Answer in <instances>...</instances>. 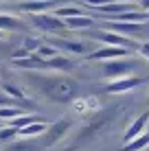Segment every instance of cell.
<instances>
[{
  "mask_svg": "<svg viewBox=\"0 0 149 151\" xmlns=\"http://www.w3.org/2000/svg\"><path fill=\"white\" fill-rule=\"evenodd\" d=\"M29 81L42 96L55 103H70L79 94V83L64 75H29Z\"/></svg>",
  "mask_w": 149,
  "mask_h": 151,
  "instance_id": "obj_1",
  "label": "cell"
},
{
  "mask_svg": "<svg viewBox=\"0 0 149 151\" xmlns=\"http://www.w3.org/2000/svg\"><path fill=\"white\" fill-rule=\"evenodd\" d=\"M121 112H123V105H112V107H107V110H99L94 116H90V121L86 123L83 127L77 132V136L73 138L70 149H81L83 145L99 140L103 134L110 132V127L116 123V118L121 116Z\"/></svg>",
  "mask_w": 149,
  "mask_h": 151,
  "instance_id": "obj_2",
  "label": "cell"
},
{
  "mask_svg": "<svg viewBox=\"0 0 149 151\" xmlns=\"http://www.w3.org/2000/svg\"><path fill=\"white\" fill-rule=\"evenodd\" d=\"M70 129H73V118H61V121L48 125V129H46V134H44V140H42V147H53V145H57L59 140H64L68 136Z\"/></svg>",
  "mask_w": 149,
  "mask_h": 151,
  "instance_id": "obj_3",
  "label": "cell"
},
{
  "mask_svg": "<svg viewBox=\"0 0 149 151\" xmlns=\"http://www.w3.org/2000/svg\"><path fill=\"white\" fill-rule=\"evenodd\" d=\"M92 40L103 42V46H121V48H130V50H134V48L140 46V44H136L134 40H130L127 35L110 33V31H94V33H92Z\"/></svg>",
  "mask_w": 149,
  "mask_h": 151,
  "instance_id": "obj_4",
  "label": "cell"
},
{
  "mask_svg": "<svg viewBox=\"0 0 149 151\" xmlns=\"http://www.w3.org/2000/svg\"><path fill=\"white\" fill-rule=\"evenodd\" d=\"M136 68V61L134 59H112L103 64V75L112 77V79H121V77H127L132 70Z\"/></svg>",
  "mask_w": 149,
  "mask_h": 151,
  "instance_id": "obj_5",
  "label": "cell"
},
{
  "mask_svg": "<svg viewBox=\"0 0 149 151\" xmlns=\"http://www.w3.org/2000/svg\"><path fill=\"white\" fill-rule=\"evenodd\" d=\"M31 22L40 31H46V33H59V31L66 29L64 20L55 18L53 13H31Z\"/></svg>",
  "mask_w": 149,
  "mask_h": 151,
  "instance_id": "obj_6",
  "label": "cell"
},
{
  "mask_svg": "<svg viewBox=\"0 0 149 151\" xmlns=\"http://www.w3.org/2000/svg\"><path fill=\"white\" fill-rule=\"evenodd\" d=\"M125 57H132L130 48H121V46H101V48L92 50L88 55V59H92V61H112V59H125Z\"/></svg>",
  "mask_w": 149,
  "mask_h": 151,
  "instance_id": "obj_7",
  "label": "cell"
},
{
  "mask_svg": "<svg viewBox=\"0 0 149 151\" xmlns=\"http://www.w3.org/2000/svg\"><path fill=\"white\" fill-rule=\"evenodd\" d=\"M140 83H143L140 77H132V75H127V77H121V79H114L112 83H107V86H105V92H107V94H123V92H132V90H136Z\"/></svg>",
  "mask_w": 149,
  "mask_h": 151,
  "instance_id": "obj_8",
  "label": "cell"
},
{
  "mask_svg": "<svg viewBox=\"0 0 149 151\" xmlns=\"http://www.w3.org/2000/svg\"><path fill=\"white\" fill-rule=\"evenodd\" d=\"M99 110H101V105H99V99L96 96H79L73 101V112L79 114V116H86V114L94 116Z\"/></svg>",
  "mask_w": 149,
  "mask_h": 151,
  "instance_id": "obj_9",
  "label": "cell"
},
{
  "mask_svg": "<svg viewBox=\"0 0 149 151\" xmlns=\"http://www.w3.org/2000/svg\"><path fill=\"white\" fill-rule=\"evenodd\" d=\"M149 129V112H145V114H140V116H136L134 118V123L127 127V132H125V136H123V142H130V140H134V138H138L140 134H145Z\"/></svg>",
  "mask_w": 149,
  "mask_h": 151,
  "instance_id": "obj_10",
  "label": "cell"
},
{
  "mask_svg": "<svg viewBox=\"0 0 149 151\" xmlns=\"http://www.w3.org/2000/svg\"><path fill=\"white\" fill-rule=\"evenodd\" d=\"M50 46L53 48H64L73 55H83L88 50V44L86 42H73V40H64V37H57V40H50Z\"/></svg>",
  "mask_w": 149,
  "mask_h": 151,
  "instance_id": "obj_11",
  "label": "cell"
},
{
  "mask_svg": "<svg viewBox=\"0 0 149 151\" xmlns=\"http://www.w3.org/2000/svg\"><path fill=\"white\" fill-rule=\"evenodd\" d=\"M48 121H37V123H31L27 125V127H22V129H18V136L22 138V140H27V138H33V136H44L46 134V129H48Z\"/></svg>",
  "mask_w": 149,
  "mask_h": 151,
  "instance_id": "obj_12",
  "label": "cell"
},
{
  "mask_svg": "<svg viewBox=\"0 0 149 151\" xmlns=\"http://www.w3.org/2000/svg\"><path fill=\"white\" fill-rule=\"evenodd\" d=\"M53 15L59 20H68V18H77V15H88L81 7L77 4H59V7L53 9Z\"/></svg>",
  "mask_w": 149,
  "mask_h": 151,
  "instance_id": "obj_13",
  "label": "cell"
},
{
  "mask_svg": "<svg viewBox=\"0 0 149 151\" xmlns=\"http://www.w3.org/2000/svg\"><path fill=\"white\" fill-rule=\"evenodd\" d=\"M132 7H134V4H130V2H110V4H103V7L94 9V11L101 13V15H119V13L134 11Z\"/></svg>",
  "mask_w": 149,
  "mask_h": 151,
  "instance_id": "obj_14",
  "label": "cell"
},
{
  "mask_svg": "<svg viewBox=\"0 0 149 151\" xmlns=\"http://www.w3.org/2000/svg\"><path fill=\"white\" fill-rule=\"evenodd\" d=\"M64 24H66V29L83 31V29H92V27H94V18H92V15H77V18L64 20Z\"/></svg>",
  "mask_w": 149,
  "mask_h": 151,
  "instance_id": "obj_15",
  "label": "cell"
},
{
  "mask_svg": "<svg viewBox=\"0 0 149 151\" xmlns=\"http://www.w3.org/2000/svg\"><path fill=\"white\" fill-rule=\"evenodd\" d=\"M18 29H24V22L15 15H9V13H0V31H18Z\"/></svg>",
  "mask_w": 149,
  "mask_h": 151,
  "instance_id": "obj_16",
  "label": "cell"
},
{
  "mask_svg": "<svg viewBox=\"0 0 149 151\" xmlns=\"http://www.w3.org/2000/svg\"><path fill=\"white\" fill-rule=\"evenodd\" d=\"M37 121H46L42 116H35V114H22V116H15L11 121H7V127H13V129H22L31 123H37Z\"/></svg>",
  "mask_w": 149,
  "mask_h": 151,
  "instance_id": "obj_17",
  "label": "cell"
},
{
  "mask_svg": "<svg viewBox=\"0 0 149 151\" xmlns=\"http://www.w3.org/2000/svg\"><path fill=\"white\" fill-rule=\"evenodd\" d=\"M55 7H59V4H55V2H29V0H24V2L20 4V9H24V11H29V13H46V11H50V9H55Z\"/></svg>",
  "mask_w": 149,
  "mask_h": 151,
  "instance_id": "obj_18",
  "label": "cell"
},
{
  "mask_svg": "<svg viewBox=\"0 0 149 151\" xmlns=\"http://www.w3.org/2000/svg\"><path fill=\"white\" fill-rule=\"evenodd\" d=\"M44 66H46V70H68V68H73L75 64L68 59V57L57 55V57H53V59L44 61Z\"/></svg>",
  "mask_w": 149,
  "mask_h": 151,
  "instance_id": "obj_19",
  "label": "cell"
},
{
  "mask_svg": "<svg viewBox=\"0 0 149 151\" xmlns=\"http://www.w3.org/2000/svg\"><path fill=\"white\" fill-rule=\"evenodd\" d=\"M147 147H149V132L140 134V136L134 138V140H130V142L123 147V151H143V149H147Z\"/></svg>",
  "mask_w": 149,
  "mask_h": 151,
  "instance_id": "obj_20",
  "label": "cell"
},
{
  "mask_svg": "<svg viewBox=\"0 0 149 151\" xmlns=\"http://www.w3.org/2000/svg\"><path fill=\"white\" fill-rule=\"evenodd\" d=\"M24 110L18 105H9V107H0V121H11L15 116H22Z\"/></svg>",
  "mask_w": 149,
  "mask_h": 151,
  "instance_id": "obj_21",
  "label": "cell"
},
{
  "mask_svg": "<svg viewBox=\"0 0 149 151\" xmlns=\"http://www.w3.org/2000/svg\"><path fill=\"white\" fill-rule=\"evenodd\" d=\"M33 55H37L40 59H44V61H48V59H53V57H57L59 53H57V48H53V46H46V44H42L37 50H35Z\"/></svg>",
  "mask_w": 149,
  "mask_h": 151,
  "instance_id": "obj_22",
  "label": "cell"
},
{
  "mask_svg": "<svg viewBox=\"0 0 149 151\" xmlns=\"http://www.w3.org/2000/svg\"><path fill=\"white\" fill-rule=\"evenodd\" d=\"M7 151H37V145H35V142H27V140L20 138V142L9 145Z\"/></svg>",
  "mask_w": 149,
  "mask_h": 151,
  "instance_id": "obj_23",
  "label": "cell"
},
{
  "mask_svg": "<svg viewBox=\"0 0 149 151\" xmlns=\"http://www.w3.org/2000/svg\"><path fill=\"white\" fill-rule=\"evenodd\" d=\"M107 27L112 31H121V33H132V31H136L140 24H125V22H107Z\"/></svg>",
  "mask_w": 149,
  "mask_h": 151,
  "instance_id": "obj_24",
  "label": "cell"
},
{
  "mask_svg": "<svg viewBox=\"0 0 149 151\" xmlns=\"http://www.w3.org/2000/svg\"><path fill=\"white\" fill-rule=\"evenodd\" d=\"M40 46H42V42H40L37 37H24V42H22V48L27 50V53H31V55H33Z\"/></svg>",
  "mask_w": 149,
  "mask_h": 151,
  "instance_id": "obj_25",
  "label": "cell"
},
{
  "mask_svg": "<svg viewBox=\"0 0 149 151\" xmlns=\"http://www.w3.org/2000/svg\"><path fill=\"white\" fill-rule=\"evenodd\" d=\"M18 136V129L13 127H0V142H7V140H11Z\"/></svg>",
  "mask_w": 149,
  "mask_h": 151,
  "instance_id": "obj_26",
  "label": "cell"
},
{
  "mask_svg": "<svg viewBox=\"0 0 149 151\" xmlns=\"http://www.w3.org/2000/svg\"><path fill=\"white\" fill-rule=\"evenodd\" d=\"M2 90L7 92L9 96H13V99H24V92L20 90V88H15V86H9V83H7V86H4Z\"/></svg>",
  "mask_w": 149,
  "mask_h": 151,
  "instance_id": "obj_27",
  "label": "cell"
},
{
  "mask_svg": "<svg viewBox=\"0 0 149 151\" xmlns=\"http://www.w3.org/2000/svg\"><path fill=\"white\" fill-rule=\"evenodd\" d=\"M83 4H88L90 9H99V7H103V4H110L112 0H81Z\"/></svg>",
  "mask_w": 149,
  "mask_h": 151,
  "instance_id": "obj_28",
  "label": "cell"
},
{
  "mask_svg": "<svg viewBox=\"0 0 149 151\" xmlns=\"http://www.w3.org/2000/svg\"><path fill=\"white\" fill-rule=\"evenodd\" d=\"M31 53H27L24 48H18V50H13V55H11V59L15 61V59H24V57H29Z\"/></svg>",
  "mask_w": 149,
  "mask_h": 151,
  "instance_id": "obj_29",
  "label": "cell"
},
{
  "mask_svg": "<svg viewBox=\"0 0 149 151\" xmlns=\"http://www.w3.org/2000/svg\"><path fill=\"white\" fill-rule=\"evenodd\" d=\"M138 53L145 57V59H149V42H143V44L138 46Z\"/></svg>",
  "mask_w": 149,
  "mask_h": 151,
  "instance_id": "obj_30",
  "label": "cell"
},
{
  "mask_svg": "<svg viewBox=\"0 0 149 151\" xmlns=\"http://www.w3.org/2000/svg\"><path fill=\"white\" fill-rule=\"evenodd\" d=\"M138 7H140V11H145V13H149V0H138Z\"/></svg>",
  "mask_w": 149,
  "mask_h": 151,
  "instance_id": "obj_31",
  "label": "cell"
},
{
  "mask_svg": "<svg viewBox=\"0 0 149 151\" xmlns=\"http://www.w3.org/2000/svg\"><path fill=\"white\" fill-rule=\"evenodd\" d=\"M29 2H57V0H29Z\"/></svg>",
  "mask_w": 149,
  "mask_h": 151,
  "instance_id": "obj_32",
  "label": "cell"
},
{
  "mask_svg": "<svg viewBox=\"0 0 149 151\" xmlns=\"http://www.w3.org/2000/svg\"><path fill=\"white\" fill-rule=\"evenodd\" d=\"M121 2H130V4H136L138 0H121Z\"/></svg>",
  "mask_w": 149,
  "mask_h": 151,
  "instance_id": "obj_33",
  "label": "cell"
},
{
  "mask_svg": "<svg viewBox=\"0 0 149 151\" xmlns=\"http://www.w3.org/2000/svg\"><path fill=\"white\" fill-rule=\"evenodd\" d=\"M2 37H4V33H2V31H0V40H2Z\"/></svg>",
  "mask_w": 149,
  "mask_h": 151,
  "instance_id": "obj_34",
  "label": "cell"
},
{
  "mask_svg": "<svg viewBox=\"0 0 149 151\" xmlns=\"http://www.w3.org/2000/svg\"><path fill=\"white\" fill-rule=\"evenodd\" d=\"M147 151H149V147H147Z\"/></svg>",
  "mask_w": 149,
  "mask_h": 151,
  "instance_id": "obj_35",
  "label": "cell"
},
{
  "mask_svg": "<svg viewBox=\"0 0 149 151\" xmlns=\"http://www.w3.org/2000/svg\"><path fill=\"white\" fill-rule=\"evenodd\" d=\"M0 123H2V121H0Z\"/></svg>",
  "mask_w": 149,
  "mask_h": 151,
  "instance_id": "obj_36",
  "label": "cell"
}]
</instances>
